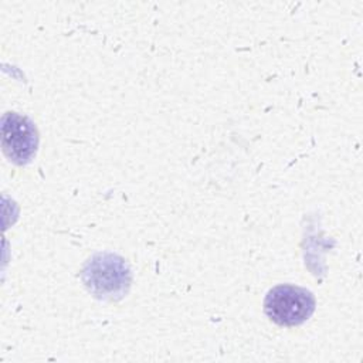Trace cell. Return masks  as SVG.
<instances>
[{"mask_svg":"<svg viewBox=\"0 0 363 363\" xmlns=\"http://www.w3.org/2000/svg\"><path fill=\"white\" fill-rule=\"evenodd\" d=\"M1 147L6 157L16 164H27L37 153L38 132L31 119L16 112L1 118Z\"/></svg>","mask_w":363,"mask_h":363,"instance_id":"7a4b0ae2","label":"cell"},{"mask_svg":"<svg viewBox=\"0 0 363 363\" xmlns=\"http://www.w3.org/2000/svg\"><path fill=\"white\" fill-rule=\"evenodd\" d=\"M84 281L89 291L98 296L113 298L116 294L126 292L130 275L123 259L109 254L95 255L84 269Z\"/></svg>","mask_w":363,"mask_h":363,"instance_id":"3957f363","label":"cell"},{"mask_svg":"<svg viewBox=\"0 0 363 363\" xmlns=\"http://www.w3.org/2000/svg\"><path fill=\"white\" fill-rule=\"evenodd\" d=\"M315 296L302 286L282 284L268 291L264 301L267 316L279 326H298L315 312Z\"/></svg>","mask_w":363,"mask_h":363,"instance_id":"6da1fadb","label":"cell"}]
</instances>
